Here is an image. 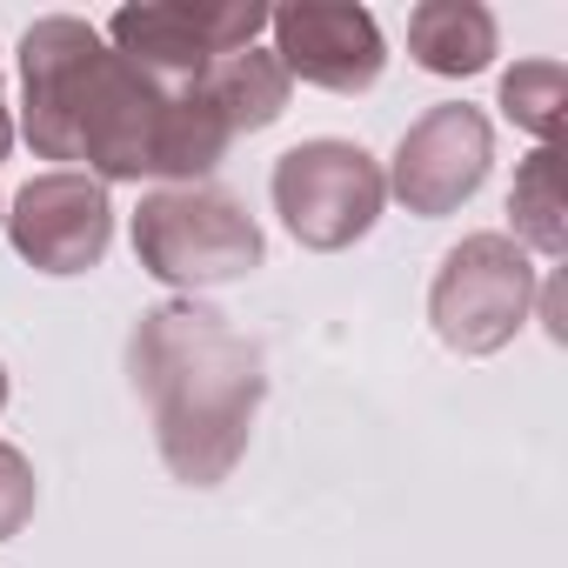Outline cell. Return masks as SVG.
Instances as JSON below:
<instances>
[{
  "label": "cell",
  "mask_w": 568,
  "mask_h": 568,
  "mask_svg": "<svg viewBox=\"0 0 568 568\" xmlns=\"http://www.w3.org/2000/svg\"><path fill=\"white\" fill-rule=\"evenodd\" d=\"M382 201H388L382 161L355 141H302L274 161V214L315 254L355 247L382 221Z\"/></svg>",
  "instance_id": "5"
},
{
  "label": "cell",
  "mask_w": 568,
  "mask_h": 568,
  "mask_svg": "<svg viewBox=\"0 0 568 568\" xmlns=\"http://www.w3.org/2000/svg\"><path fill=\"white\" fill-rule=\"evenodd\" d=\"M488 161H495V134H488L481 108L442 101V108H428V114L402 134L395 168H388L382 181H388V194H395L408 214L442 221V214H455V207L488 181Z\"/></svg>",
  "instance_id": "7"
},
{
  "label": "cell",
  "mask_w": 568,
  "mask_h": 568,
  "mask_svg": "<svg viewBox=\"0 0 568 568\" xmlns=\"http://www.w3.org/2000/svg\"><path fill=\"white\" fill-rule=\"evenodd\" d=\"M207 101L221 108V121H227V134H261V128H274L281 114H288V68H281L274 54H261V48H241V54H227L207 81Z\"/></svg>",
  "instance_id": "11"
},
{
  "label": "cell",
  "mask_w": 568,
  "mask_h": 568,
  "mask_svg": "<svg viewBox=\"0 0 568 568\" xmlns=\"http://www.w3.org/2000/svg\"><path fill=\"white\" fill-rule=\"evenodd\" d=\"M561 101H568V68H561V61H515V68L501 74V114H508L521 134H535V141L555 134Z\"/></svg>",
  "instance_id": "13"
},
{
  "label": "cell",
  "mask_w": 568,
  "mask_h": 568,
  "mask_svg": "<svg viewBox=\"0 0 568 568\" xmlns=\"http://www.w3.org/2000/svg\"><path fill=\"white\" fill-rule=\"evenodd\" d=\"M408 54L448 81L481 74L495 61V14L481 0H422L408 14Z\"/></svg>",
  "instance_id": "10"
},
{
  "label": "cell",
  "mask_w": 568,
  "mask_h": 568,
  "mask_svg": "<svg viewBox=\"0 0 568 568\" xmlns=\"http://www.w3.org/2000/svg\"><path fill=\"white\" fill-rule=\"evenodd\" d=\"M8 148H14V121H8V94H0V161H8Z\"/></svg>",
  "instance_id": "15"
},
{
  "label": "cell",
  "mask_w": 568,
  "mask_h": 568,
  "mask_svg": "<svg viewBox=\"0 0 568 568\" xmlns=\"http://www.w3.org/2000/svg\"><path fill=\"white\" fill-rule=\"evenodd\" d=\"M267 28L288 81L302 74L308 88H328V94H368L388 68V41L375 14L348 8V0H295V8L267 14Z\"/></svg>",
  "instance_id": "8"
},
{
  "label": "cell",
  "mask_w": 568,
  "mask_h": 568,
  "mask_svg": "<svg viewBox=\"0 0 568 568\" xmlns=\"http://www.w3.org/2000/svg\"><path fill=\"white\" fill-rule=\"evenodd\" d=\"M21 88L28 148L41 161H81L94 181L161 174L201 187L234 141L207 88H168L141 74L74 14H48L21 34Z\"/></svg>",
  "instance_id": "1"
},
{
  "label": "cell",
  "mask_w": 568,
  "mask_h": 568,
  "mask_svg": "<svg viewBox=\"0 0 568 568\" xmlns=\"http://www.w3.org/2000/svg\"><path fill=\"white\" fill-rule=\"evenodd\" d=\"M134 254L168 288H221L261 267L254 214L221 187H154L134 207Z\"/></svg>",
  "instance_id": "3"
},
{
  "label": "cell",
  "mask_w": 568,
  "mask_h": 568,
  "mask_svg": "<svg viewBox=\"0 0 568 568\" xmlns=\"http://www.w3.org/2000/svg\"><path fill=\"white\" fill-rule=\"evenodd\" d=\"M8 234H14L21 261H34L41 274H88V267H101V254L114 241L108 187L94 174H81V168L41 174V181H28L14 194Z\"/></svg>",
  "instance_id": "9"
},
{
  "label": "cell",
  "mask_w": 568,
  "mask_h": 568,
  "mask_svg": "<svg viewBox=\"0 0 568 568\" xmlns=\"http://www.w3.org/2000/svg\"><path fill=\"white\" fill-rule=\"evenodd\" d=\"M267 28L261 0H141L108 21L114 54L168 88H201L227 54L254 48Z\"/></svg>",
  "instance_id": "6"
},
{
  "label": "cell",
  "mask_w": 568,
  "mask_h": 568,
  "mask_svg": "<svg viewBox=\"0 0 568 568\" xmlns=\"http://www.w3.org/2000/svg\"><path fill=\"white\" fill-rule=\"evenodd\" d=\"M508 214H515V247H535V254H561L568 247V227H561V168H555V148H535L515 174V194H508Z\"/></svg>",
  "instance_id": "12"
},
{
  "label": "cell",
  "mask_w": 568,
  "mask_h": 568,
  "mask_svg": "<svg viewBox=\"0 0 568 568\" xmlns=\"http://www.w3.org/2000/svg\"><path fill=\"white\" fill-rule=\"evenodd\" d=\"M528 308H535V261L508 234H468L442 254L435 288H428V322L442 348L495 355L515 342Z\"/></svg>",
  "instance_id": "4"
},
{
  "label": "cell",
  "mask_w": 568,
  "mask_h": 568,
  "mask_svg": "<svg viewBox=\"0 0 568 568\" xmlns=\"http://www.w3.org/2000/svg\"><path fill=\"white\" fill-rule=\"evenodd\" d=\"M128 368L141 402L154 408V442L168 475L187 488L227 481V468L247 455L267 395L261 348L201 302H161L154 315H141L128 342Z\"/></svg>",
  "instance_id": "2"
},
{
  "label": "cell",
  "mask_w": 568,
  "mask_h": 568,
  "mask_svg": "<svg viewBox=\"0 0 568 568\" xmlns=\"http://www.w3.org/2000/svg\"><path fill=\"white\" fill-rule=\"evenodd\" d=\"M28 515H34V468H28V455H21V448L0 442V541L21 535V528H28Z\"/></svg>",
  "instance_id": "14"
},
{
  "label": "cell",
  "mask_w": 568,
  "mask_h": 568,
  "mask_svg": "<svg viewBox=\"0 0 568 568\" xmlns=\"http://www.w3.org/2000/svg\"><path fill=\"white\" fill-rule=\"evenodd\" d=\"M0 408H8V368H0Z\"/></svg>",
  "instance_id": "16"
}]
</instances>
